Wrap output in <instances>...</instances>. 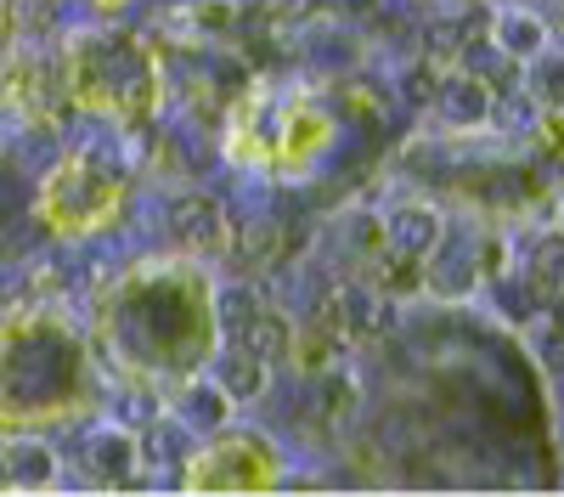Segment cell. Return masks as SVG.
Returning a JSON list of instances; mask_svg holds the SVG:
<instances>
[{"instance_id": "44dd1931", "label": "cell", "mask_w": 564, "mask_h": 497, "mask_svg": "<svg viewBox=\"0 0 564 497\" xmlns=\"http://www.w3.org/2000/svg\"><path fill=\"white\" fill-rule=\"evenodd\" d=\"M491 193H497V204H520V193H525V181L513 175V170H497V175H491Z\"/></svg>"}, {"instance_id": "9c48e42d", "label": "cell", "mask_w": 564, "mask_h": 497, "mask_svg": "<svg viewBox=\"0 0 564 497\" xmlns=\"http://www.w3.org/2000/svg\"><path fill=\"white\" fill-rule=\"evenodd\" d=\"M141 458H153L159 469H170V464H181L186 458V446H193V435H186V424H175V419H148V424H141Z\"/></svg>"}, {"instance_id": "d6986e66", "label": "cell", "mask_w": 564, "mask_h": 497, "mask_svg": "<svg viewBox=\"0 0 564 497\" xmlns=\"http://www.w3.org/2000/svg\"><path fill=\"white\" fill-rule=\"evenodd\" d=\"M271 249H276V226H271V220L243 226V255H249V260H265Z\"/></svg>"}, {"instance_id": "30bf717a", "label": "cell", "mask_w": 564, "mask_h": 497, "mask_svg": "<svg viewBox=\"0 0 564 497\" xmlns=\"http://www.w3.org/2000/svg\"><path fill=\"white\" fill-rule=\"evenodd\" d=\"M430 266V278L446 289V294H463V289H475L480 278V266H475V249H452V244H435V255L423 260Z\"/></svg>"}, {"instance_id": "ba28073f", "label": "cell", "mask_w": 564, "mask_h": 497, "mask_svg": "<svg viewBox=\"0 0 564 497\" xmlns=\"http://www.w3.org/2000/svg\"><path fill=\"white\" fill-rule=\"evenodd\" d=\"M265 368H271V361H260V356L243 350V345H231V350L215 361V385H220L231 401H254V396H265Z\"/></svg>"}, {"instance_id": "2e32d148", "label": "cell", "mask_w": 564, "mask_h": 497, "mask_svg": "<svg viewBox=\"0 0 564 497\" xmlns=\"http://www.w3.org/2000/svg\"><path fill=\"white\" fill-rule=\"evenodd\" d=\"M463 23H452V18H441V23H430V34H423V45H430V63H452L457 52H463Z\"/></svg>"}, {"instance_id": "9a60e30c", "label": "cell", "mask_w": 564, "mask_h": 497, "mask_svg": "<svg viewBox=\"0 0 564 497\" xmlns=\"http://www.w3.org/2000/svg\"><path fill=\"white\" fill-rule=\"evenodd\" d=\"M531 283L553 300V294H564V233H547L542 244H536V255H531Z\"/></svg>"}, {"instance_id": "cb8c5ba5", "label": "cell", "mask_w": 564, "mask_h": 497, "mask_svg": "<svg viewBox=\"0 0 564 497\" xmlns=\"http://www.w3.org/2000/svg\"><path fill=\"white\" fill-rule=\"evenodd\" d=\"M553 323L564 328V294H553Z\"/></svg>"}, {"instance_id": "52a82bcc", "label": "cell", "mask_w": 564, "mask_h": 497, "mask_svg": "<svg viewBox=\"0 0 564 497\" xmlns=\"http://www.w3.org/2000/svg\"><path fill=\"white\" fill-rule=\"evenodd\" d=\"M339 316H345V328H350V334H361V339L395 334V305H390L379 289H345Z\"/></svg>"}, {"instance_id": "5bb4252c", "label": "cell", "mask_w": 564, "mask_h": 497, "mask_svg": "<svg viewBox=\"0 0 564 497\" xmlns=\"http://www.w3.org/2000/svg\"><path fill=\"white\" fill-rule=\"evenodd\" d=\"M265 305H260V289H249V283H238V289H220V300H215V316H220V328L238 339L254 316H260Z\"/></svg>"}, {"instance_id": "ac0fdd59", "label": "cell", "mask_w": 564, "mask_h": 497, "mask_svg": "<svg viewBox=\"0 0 564 497\" xmlns=\"http://www.w3.org/2000/svg\"><path fill=\"white\" fill-rule=\"evenodd\" d=\"M536 102H547V108H564V57H547V63H536Z\"/></svg>"}, {"instance_id": "7402d4cb", "label": "cell", "mask_w": 564, "mask_h": 497, "mask_svg": "<svg viewBox=\"0 0 564 497\" xmlns=\"http://www.w3.org/2000/svg\"><path fill=\"white\" fill-rule=\"evenodd\" d=\"M119 413L135 419V424H148V419H153V401H148V396H124V401H119Z\"/></svg>"}, {"instance_id": "e0dca14e", "label": "cell", "mask_w": 564, "mask_h": 497, "mask_svg": "<svg viewBox=\"0 0 564 497\" xmlns=\"http://www.w3.org/2000/svg\"><path fill=\"white\" fill-rule=\"evenodd\" d=\"M435 90H441V79H435V68H430V63L406 68V79H401V97H406L412 108H430V102H435Z\"/></svg>"}, {"instance_id": "7a4b0ae2", "label": "cell", "mask_w": 564, "mask_h": 497, "mask_svg": "<svg viewBox=\"0 0 564 497\" xmlns=\"http://www.w3.org/2000/svg\"><path fill=\"white\" fill-rule=\"evenodd\" d=\"M0 469H7V486H18V491H45L57 480V452L34 435H18L0 452Z\"/></svg>"}, {"instance_id": "ffe728a7", "label": "cell", "mask_w": 564, "mask_h": 497, "mask_svg": "<svg viewBox=\"0 0 564 497\" xmlns=\"http://www.w3.org/2000/svg\"><path fill=\"white\" fill-rule=\"evenodd\" d=\"M536 350H542V368H547V374H564V328H558V323L536 334Z\"/></svg>"}, {"instance_id": "d4e9b609", "label": "cell", "mask_w": 564, "mask_h": 497, "mask_svg": "<svg viewBox=\"0 0 564 497\" xmlns=\"http://www.w3.org/2000/svg\"><path fill=\"white\" fill-rule=\"evenodd\" d=\"M345 7H350V12H367V7H372V0H345Z\"/></svg>"}, {"instance_id": "7c38bea8", "label": "cell", "mask_w": 564, "mask_h": 497, "mask_svg": "<svg viewBox=\"0 0 564 497\" xmlns=\"http://www.w3.org/2000/svg\"><path fill=\"white\" fill-rule=\"evenodd\" d=\"M486 125H497V130H508V136L531 130V125H536V97H531V90H520V85L491 90V119H486Z\"/></svg>"}, {"instance_id": "277c9868", "label": "cell", "mask_w": 564, "mask_h": 497, "mask_svg": "<svg viewBox=\"0 0 564 497\" xmlns=\"http://www.w3.org/2000/svg\"><path fill=\"white\" fill-rule=\"evenodd\" d=\"M435 108L446 114V125L475 130V125L491 119V85L475 79V74H452V79H441V90H435Z\"/></svg>"}, {"instance_id": "8992f818", "label": "cell", "mask_w": 564, "mask_h": 497, "mask_svg": "<svg viewBox=\"0 0 564 497\" xmlns=\"http://www.w3.org/2000/svg\"><path fill=\"white\" fill-rule=\"evenodd\" d=\"M170 233L181 238V244H215L220 233H226V215H220V204L215 198H204V193H186V198H175L170 204Z\"/></svg>"}, {"instance_id": "5b68a950", "label": "cell", "mask_w": 564, "mask_h": 497, "mask_svg": "<svg viewBox=\"0 0 564 497\" xmlns=\"http://www.w3.org/2000/svg\"><path fill=\"white\" fill-rule=\"evenodd\" d=\"M491 40L513 63H536L547 52V23L536 12H491Z\"/></svg>"}, {"instance_id": "6da1fadb", "label": "cell", "mask_w": 564, "mask_h": 497, "mask_svg": "<svg viewBox=\"0 0 564 497\" xmlns=\"http://www.w3.org/2000/svg\"><path fill=\"white\" fill-rule=\"evenodd\" d=\"M384 238H390V255H401V260H430L435 244L446 238V226H441V215L430 204H406V209L390 215Z\"/></svg>"}, {"instance_id": "3957f363", "label": "cell", "mask_w": 564, "mask_h": 497, "mask_svg": "<svg viewBox=\"0 0 564 497\" xmlns=\"http://www.w3.org/2000/svg\"><path fill=\"white\" fill-rule=\"evenodd\" d=\"M135 458H141V446H135V435L130 430H97V435H85V469L97 475V480H108V486H124L130 480V469H135Z\"/></svg>"}, {"instance_id": "603a6c76", "label": "cell", "mask_w": 564, "mask_h": 497, "mask_svg": "<svg viewBox=\"0 0 564 497\" xmlns=\"http://www.w3.org/2000/svg\"><path fill=\"white\" fill-rule=\"evenodd\" d=\"M463 34L475 40V34H491V7H475V12H463Z\"/></svg>"}, {"instance_id": "4fadbf2b", "label": "cell", "mask_w": 564, "mask_h": 497, "mask_svg": "<svg viewBox=\"0 0 564 497\" xmlns=\"http://www.w3.org/2000/svg\"><path fill=\"white\" fill-rule=\"evenodd\" d=\"M181 413H186V430H220L231 413V396L220 385H193L181 401Z\"/></svg>"}, {"instance_id": "8fae6325", "label": "cell", "mask_w": 564, "mask_h": 497, "mask_svg": "<svg viewBox=\"0 0 564 497\" xmlns=\"http://www.w3.org/2000/svg\"><path fill=\"white\" fill-rule=\"evenodd\" d=\"M238 345H243V350H254L260 361H282V356L294 350V334H289V323H282L276 311H260L254 323L238 334Z\"/></svg>"}]
</instances>
